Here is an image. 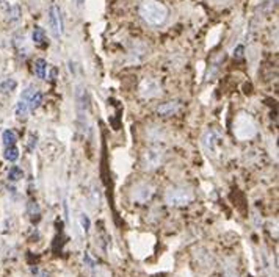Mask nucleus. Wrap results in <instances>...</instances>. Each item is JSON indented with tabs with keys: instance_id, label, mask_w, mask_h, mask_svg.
<instances>
[{
	"instance_id": "f257e3e1",
	"label": "nucleus",
	"mask_w": 279,
	"mask_h": 277,
	"mask_svg": "<svg viewBox=\"0 0 279 277\" xmlns=\"http://www.w3.org/2000/svg\"><path fill=\"white\" fill-rule=\"evenodd\" d=\"M140 16L149 25H162L168 18V8L157 0H145L140 5Z\"/></svg>"
},
{
	"instance_id": "f03ea898",
	"label": "nucleus",
	"mask_w": 279,
	"mask_h": 277,
	"mask_svg": "<svg viewBox=\"0 0 279 277\" xmlns=\"http://www.w3.org/2000/svg\"><path fill=\"white\" fill-rule=\"evenodd\" d=\"M165 200L170 207H184L193 200V193L188 188H170L165 194Z\"/></svg>"
},
{
	"instance_id": "7ed1b4c3",
	"label": "nucleus",
	"mask_w": 279,
	"mask_h": 277,
	"mask_svg": "<svg viewBox=\"0 0 279 277\" xmlns=\"http://www.w3.org/2000/svg\"><path fill=\"white\" fill-rule=\"evenodd\" d=\"M234 130H236V135L240 139L253 138L256 135V132H258L254 121L248 115H240L237 118V122H236V125H234Z\"/></svg>"
},
{
	"instance_id": "20e7f679",
	"label": "nucleus",
	"mask_w": 279,
	"mask_h": 277,
	"mask_svg": "<svg viewBox=\"0 0 279 277\" xmlns=\"http://www.w3.org/2000/svg\"><path fill=\"white\" fill-rule=\"evenodd\" d=\"M49 27L50 32L54 35L55 40H60L63 35V16H62V10L60 6L52 3L49 8Z\"/></svg>"
},
{
	"instance_id": "39448f33",
	"label": "nucleus",
	"mask_w": 279,
	"mask_h": 277,
	"mask_svg": "<svg viewBox=\"0 0 279 277\" xmlns=\"http://www.w3.org/2000/svg\"><path fill=\"white\" fill-rule=\"evenodd\" d=\"M75 102H77V110H79V121L82 125H86V116H88V110H89V97L88 91L84 86H77L75 89Z\"/></svg>"
},
{
	"instance_id": "423d86ee",
	"label": "nucleus",
	"mask_w": 279,
	"mask_h": 277,
	"mask_svg": "<svg viewBox=\"0 0 279 277\" xmlns=\"http://www.w3.org/2000/svg\"><path fill=\"white\" fill-rule=\"evenodd\" d=\"M163 160V151L160 147H150L149 151L143 157V163H145V168L148 169H154Z\"/></svg>"
},
{
	"instance_id": "0eeeda50",
	"label": "nucleus",
	"mask_w": 279,
	"mask_h": 277,
	"mask_svg": "<svg viewBox=\"0 0 279 277\" xmlns=\"http://www.w3.org/2000/svg\"><path fill=\"white\" fill-rule=\"evenodd\" d=\"M140 93L146 99H154V97L160 94V85L154 79H145L140 85Z\"/></svg>"
},
{
	"instance_id": "6e6552de",
	"label": "nucleus",
	"mask_w": 279,
	"mask_h": 277,
	"mask_svg": "<svg viewBox=\"0 0 279 277\" xmlns=\"http://www.w3.org/2000/svg\"><path fill=\"white\" fill-rule=\"evenodd\" d=\"M152 194H154L152 186L148 183H140L133 188L132 196H133V200H137V202H148V200H150V198H152Z\"/></svg>"
},
{
	"instance_id": "1a4fd4ad",
	"label": "nucleus",
	"mask_w": 279,
	"mask_h": 277,
	"mask_svg": "<svg viewBox=\"0 0 279 277\" xmlns=\"http://www.w3.org/2000/svg\"><path fill=\"white\" fill-rule=\"evenodd\" d=\"M202 143H204L206 151L214 155L218 147V143H220V135H218V132H215V130H209L204 135V138H202Z\"/></svg>"
},
{
	"instance_id": "9d476101",
	"label": "nucleus",
	"mask_w": 279,
	"mask_h": 277,
	"mask_svg": "<svg viewBox=\"0 0 279 277\" xmlns=\"http://www.w3.org/2000/svg\"><path fill=\"white\" fill-rule=\"evenodd\" d=\"M180 108H182V103L179 100H170V102L160 103V105L157 107V113L160 116H171L177 113Z\"/></svg>"
},
{
	"instance_id": "9b49d317",
	"label": "nucleus",
	"mask_w": 279,
	"mask_h": 277,
	"mask_svg": "<svg viewBox=\"0 0 279 277\" xmlns=\"http://www.w3.org/2000/svg\"><path fill=\"white\" fill-rule=\"evenodd\" d=\"M33 71H35V76L38 77V79H46L47 77V63H46V59H43V58H40V59H36L35 61V67H33Z\"/></svg>"
},
{
	"instance_id": "f8f14e48",
	"label": "nucleus",
	"mask_w": 279,
	"mask_h": 277,
	"mask_svg": "<svg viewBox=\"0 0 279 277\" xmlns=\"http://www.w3.org/2000/svg\"><path fill=\"white\" fill-rule=\"evenodd\" d=\"M16 88H18V81L13 79H6L3 81H0V93L2 94H11Z\"/></svg>"
},
{
	"instance_id": "ddd939ff",
	"label": "nucleus",
	"mask_w": 279,
	"mask_h": 277,
	"mask_svg": "<svg viewBox=\"0 0 279 277\" xmlns=\"http://www.w3.org/2000/svg\"><path fill=\"white\" fill-rule=\"evenodd\" d=\"M16 141H18V137H16V132L14 130H3L2 133V143L8 147V146H16Z\"/></svg>"
},
{
	"instance_id": "4468645a",
	"label": "nucleus",
	"mask_w": 279,
	"mask_h": 277,
	"mask_svg": "<svg viewBox=\"0 0 279 277\" xmlns=\"http://www.w3.org/2000/svg\"><path fill=\"white\" fill-rule=\"evenodd\" d=\"M3 157H5V160H6V161H10V163L18 161V158H19V149H18L16 146H8V147H5Z\"/></svg>"
},
{
	"instance_id": "2eb2a0df",
	"label": "nucleus",
	"mask_w": 279,
	"mask_h": 277,
	"mask_svg": "<svg viewBox=\"0 0 279 277\" xmlns=\"http://www.w3.org/2000/svg\"><path fill=\"white\" fill-rule=\"evenodd\" d=\"M43 93L41 91H35V94L32 96V99H30V102H28V108H30V111H33V110H36V108H40L41 107V103H43Z\"/></svg>"
},
{
	"instance_id": "dca6fc26",
	"label": "nucleus",
	"mask_w": 279,
	"mask_h": 277,
	"mask_svg": "<svg viewBox=\"0 0 279 277\" xmlns=\"http://www.w3.org/2000/svg\"><path fill=\"white\" fill-rule=\"evenodd\" d=\"M33 42L38 46H43L46 42V32L41 27H35L33 28Z\"/></svg>"
},
{
	"instance_id": "f3484780",
	"label": "nucleus",
	"mask_w": 279,
	"mask_h": 277,
	"mask_svg": "<svg viewBox=\"0 0 279 277\" xmlns=\"http://www.w3.org/2000/svg\"><path fill=\"white\" fill-rule=\"evenodd\" d=\"M28 111H30L28 103L19 99V102L16 103V110H14L16 116H18V118H27V116H28Z\"/></svg>"
},
{
	"instance_id": "a211bd4d",
	"label": "nucleus",
	"mask_w": 279,
	"mask_h": 277,
	"mask_svg": "<svg viewBox=\"0 0 279 277\" xmlns=\"http://www.w3.org/2000/svg\"><path fill=\"white\" fill-rule=\"evenodd\" d=\"M22 177H24V171H22L21 168H18V166H13L8 171V178L11 182H19Z\"/></svg>"
},
{
	"instance_id": "6ab92c4d",
	"label": "nucleus",
	"mask_w": 279,
	"mask_h": 277,
	"mask_svg": "<svg viewBox=\"0 0 279 277\" xmlns=\"http://www.w3.org/2000/svg\"><path fill=\"white\" fill-rule=\"evenodd\" d=\"M8 18H10L11 22H16V20L21 19V8L18 5H13L8 8Z\"/></svg>"
},
{
	"instance_id": "aec40b11",
	"label": "nucleus",
	"mask_w": 279,
	"mask_h": 277,
	"mask_svg": "<svg viewBox=\"0 0 279 277\" xmlns=\"http://www.w3.org/2000/svg\"><path fill=\"white\" fill-rule=\"evenodd\" d=\"M80 226H82V229H84L85 232L89 230V227H91V221H89V216L88 215H85V213L80 215Z\"/></svg>"
},
{
	"instance_id": "412c9836",
	"label": "nucleus",
	"mask_w": 279,
	"mask_h": 277,
	"mask_svg": "<svg viewBox=\"0 0 279 277\" xmlns=\"http://www.w3.org/2000/svg\"><path fill=\"white\" fill-rule=\"evenodd\" d=\"M28 208H30V210H28V213L30 215H32V216H40V207H38V204H35V202H30V204H28Z\"/></svg>"
},
{
	"instance_id": "4be33fe9",
	"label": "nucleus",
	"mask_w": 279,
	"mask_h": 277,
	"mask_svg": "<svg viewBox=\"0 0 279 277\" xmlns=\"http://www.w3.org/2000/svg\"><path fill=\"white\" fill-rule=\"evenodd\" d=\"M36 143H38V137H36V135H32V137H30V141H28V151L30 152H32L33 149H35Z\"/></svg>"
},
{
	"instance_id": "5701e85b",
	"label": "nucleus",
	"mask_w": 279,
	"mask_h": 277,
	"mask_svg": "<svg viewBox=\"0 0 279 277\" xmlns=\"http://www.w3.org/2000/svg\"><path fill=\"white\" fill-rule=\"evenodd\" d=\"M243 52H245L243 46H237V49L234 50V57H236V58H243Z\"/></svg>"
},
{
	"instance_id": "b1692460",
	"label": "nucleus",
	"mask_w": 279,
	"mask_h": 277,
	"mask_svg": "<svg viewBox=\"0 0 279 277\" xmlns=\"http://www.w3.org/2000/svg\"><path fill=\"white\" fill-rule=\"evenodd\" d=\"M84 261L85 263L89 266V268H94V261H93V258L89 257V254L88 252H85V256H84Z\"/></svg>"
},
{
	"instance_id": "393cba45",
	"label": "nucleus",
	"mask_w": 279,
	"mask_h": 277,
	"mask_svg": "<svg viewBox=\"0 0 279 277\" xmlns=\"http://www.w3.org/2000/svg\"><path fill=\"white\" fill-rule=\"evenodd\" d=\"M85 3V0H75V5H77V8H82Z\"/></svg>"
}]
</instances>
